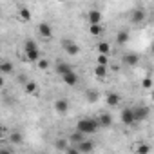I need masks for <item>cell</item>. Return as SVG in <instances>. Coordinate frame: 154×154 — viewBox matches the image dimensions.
I'll list each match as a JSON object with an SVG mask.
<instances>
[{
	"instance_id": "6da1fadb",
	"label": "cell",
	"mask_w": 154,
	"mask_h": 154,
	"mask_svg": "<svg viewBox=\"0 0 154 154\" xmlns=\"http://www.w3.org/2000/svg\"><path fill=\"white\" fill-rule=\"evenodd\" d=\"M98 129H100V125H98L96 118H82V120L76 122V129H74V131H78V132H82V134L85 136V134H94V132H98Z\"/></svg>"
},
{
	"instance_id": "7a4b0ae2",
	"label": "cell",
	"mask_w": 154,
	"mask_h": 154,
	"mask_svg": "<svg viewBox=\"0 0 154 154\" xmlns=\"http://www.w3.org/2000/svg\"><path fill=\"white\" fill-rule=\"evenodd\" d=\"M24 54L27 62H38L40 60V49L35 40H26L24 42Z\"/></svg>"
},
{
	"instance_id": "3957f363",
	"label": "cell",
	"mask_w": 154,
	"mask_h": 154,
	"mask_svg": "<svg viewBox=\"0 0 154 154\" xmlns=\"http://www.w3.org/2000/svg\"><path fill=\"white\" fill-rule=\"evenodd\" d=\"M150 114V109L147 105H138V107H132V116H134V123L136 122H143L147 120Z\"/></svg>"
},
{
	"instance_id": "277c9868",
	"label": "cell",
	"mask_w": 154,
	"mask_h": 154,
	"mask_svg": "<svg viewBox=\"0 0 154 154\" xmlns=\"http://www.w3.org/2000/svg\"><path fill=\"white\" fill-rule=\"evenodd\" d=\"M62 47H63V51L69 56H76V54L80 53V45L76 44V42H72V40H63L62 42Z\"/></svg>"
},
{
	"instance_id": "5b68a950",
	"label": "cell",
	"mask_w": 154,
	"mask_h": 154,
	"mask_svg": "<svg viewBox=\"0 0 154 154\" xmlns=\"http://www.w3.org/2000/svg\"><path fill=\"white\" fill-rule=\"evenodd\" d=\"M60 78L63 80V84H65L67 87H74L76 84H78V74H76L72 69H71L69 72H65L63 76H60Z\"/></svg>"
},
{
	"instance_id": "8992f818",
	"label": "cell",
	"mask_w": 154,
	"mask_h": 154,
	"mask_svg": "<svg viewBox=\"0 0 154 154\" xmlns=\"http://www.w3.org/2000/svg\"><path fill=\"white\" fill-rule=\"evenodd\" d=\"M94 141H91V140H84L82 143H78L76 145V150H78L80 154H89V152H93L94 150Z\"/></svg>"
},
{
	"instance_id": "52a82bcc",
	"label": "cell",
	"mask_w": 154,
	"mask_h": 154,
	"mask_svg": "<svg viewBox=\"0 0 154 154\" xmlns=\"http://www.w3.org/2000/svg\"><path fill=\"white\" fill-rule=\"evenodd\" d=\"M38 35L42 38H51L53 36V27L47 24V22H40L38 24Z\"/></svg>"
},
{
	"instance_id": "ba28073f",
	"label": "cell",
	"mask_w": 154,
	"mask_h": 154,
	"mask_svg": "<svg viewBox=\"0 0 154 154\" xmlns=\"http://www.w3.org/2000/svg\"><path fill=\"white\" fill-rule=\"evenodd\" d=\"M120 120H122V123H125V125H132V123H134L132 109H131V107H125V109L122 111V114H120Z\"/></svg>"
},
{
	"instance_id": "9c48e42d",
	"label": "cell",
	"mask_w": 154,
	"mask_h": 154,
	"mask_svg": "<svg viewBox=\"0 0 154 154\" xmlns=\"http://www.w3.org/2000/svg\"><path fill=\"white\" fill-rule=\"evenodd\" d=\"M54 109H56V112L65 114V112L69 111V100H67V98H58V100L54 102Z\"/></svg>"
},
{
	"instance_id": "30bf717a",
	"label": "cell",
	"mask_w": 154,
	"mask_h": 154,
	"mask_svg": "<svg viewBox=\"0 0 154 154\" xmlns=\"http://www.w3.org/2000/svg\"><path fill=\"white\" fill-rule=\"evenodd\" d=\"M123 63L129 65V67H134V65L140 63V56L136 53H127V54H123Z\"/></svg>"
},
{
	"instance_id": "8fae6325",
	"label": "cell",
	"mask_w": 154,
	"mask_h": 154,
	"mask_svg": "<svg viewBox=\"0 0 154 154\" xmlns=\"http://www.w3.org/2000/svg\"><path fill=\"white\" fill-rule=\"evenodd\" d=\"M96 122L100 127H111L112 125V116L109 112H102L100 116H96Z\"/></svg>"
},
{
	"instance_id": "7c38bea8",
	"label": "cell",
	"mask_w": 154,
	"mask_h": 154,
	"mask_svg": "<svg viewBox=\"0 0 154 154\" xmlns=\"http://www.w3.org/2000/svg\"><path fill=\"white\" fill-rule=\"evenodd\" d=\"M72 67L67 63V62H56V65H54V72L58 74V76H63L65 72H69Z\"/></svg>"
},
{
	"instance_id": "4fadbf2b",
	"label": "cell",
	"mask_w": 154,
	"mask_h": 154,
	"mask_svg": "<svg viewBox=\"0 0 154 154\" xmlns=\"http://www.w3.org/2000/svg\"><path fill=\"white\" fill-rule=\"evenodd\" d=\"M87 18H89V24H91V26H98V24L102 22V13L96 11V9H93V11L87 13Z\"/></svg>"
},
{
	"instance_id": "5bb4252c",
	"label": "cell",
	"mask_w": 154,
	"mask_h": 154,
	"mask_svg": "<svg viewBox=\"0 0 154 154\" xmlns=\"http://www.w3.org/2000/svg\"><path fill=\"white\" fill-rule=\"evenodd\" d=\"M129 38H131L129 31H127V29H120L118 35H116V44H118V45H125V44L129 42Z\"/></svg>"
},
{
	"instance_id": "9a60e30c",
	"label": "cell",
	"mask_w": 154,
	"mask_h": 154,
	"mask_svg": "<svg viewBox=\"0 0 154 154\" xmlns=\"http://www.w3.org/2000/svg\"><path fill=\"white\" fill-rule=\"evenodd\" d=\"M84 140H85V136H84L82 132H78V131H74V132H72V134L69 136V140H67V141H69V143H71L72 147H76V145H78V143H82Z\"/></svg>"
},
{
	"instance_id": "2e32d148",
	"label": "cell",
	"mask_w": 154,
	"mask_h": 154,
	"mask_svg": "<svg viewBox=\"0 0 154 154\" xmlns=\"http://www.w3.org/2000/svg\"><path fill=\"white\" fill-rule=\"evenodd\" d=\"M105 102H107V105L114 107V105H118V103L122 102V96H120L118 93H109V94L105 96Z\"/></svg>"
},
{
	"instance_id": "e0dca14e",
	"label": "cell",
	"mask_w": 154,
	"mask_h": 154,
	"mask_svg": "<svg viewBox=\"0 0 154 154\" xmlns=\"http://www.w3.org/2000/svg\"><path fill=\"white\" fill-rule=\"evenodd\" d=\"M15 71V65L11 62H0V74H11Z\"/></svg>"
},
{
	"instance_id": "ac0fdd59",
	"label": "cell",
	"mask_w": 154,
	"mask_h": 154,
	"mask_svg": "<svg viewBox=\"0 0 154 154\" xmlns=\"http://www.w3.org/2000/svg\"><path fill=\"white\" fill-rule=\"evenodd\" d=\"M22 140H24V136L18 131H11L9 132V143L11 145H18V143H22Z\"/></svg>"
},
{
	"instance_id": "d6986e66",
	"label": "cell",
	"mask_w": 154,
	"mask_h": 154,
	"mask_svg": "<svg viewBox=\"0 0 154 154\" xmlns=\"http://www.w3.org/2000/svg\"><path fill=\"white\" fill-rule=\"evenodd\" d=\"M24 91H26L27 94H38V85H36L35 82H26V84H24Z\"/></svg>"
},
{
	"instance_id": "ffe728a7",
	"label": "cell",
	"mask_w": 154,
	"mask_h": 154,
	"mask_svg": "<svg viewBox=\"0 0 154 154\" xmlns=\"http://www.w3.org/2000/svg\"><path fill=\"white\" fill-rule=\"evenodd\" d=\"M98 96H100V94H98V91H96V89H87V91H85V98H87V102H89V103L98 102Z\"/></svg>"
},
{
	"instance_id": "44dd1931",
	"label": "cell",
	"mask_w": 154,
	"mask_h": 154,
	"mask_svg": "<svg viewBox=\"0 0 154 154\" xmlns=\"http://www.w3.org/2000/svg\"><path fill=\"white\" fill-rule=\"evenodd\" d=\"M18 18H20L22 22H29V20H31V11H29L27 8H20V9H18Z\"/></svg>"
},
{
	"instance_id": "7402d4cb",
	"label": "cell",
	"mask_w": 154,
	"mask_h": 154,
	"mask_svg": "<svg viewBox=\"0 0 154 154\" xmlns=\"http://www.w3.org/2000/svg\"><path fill=\"white\" fill-rule=\"evenodd\" d=\"M111 53V44L109 42H100L98 44V54H107L109 56Z\"/></svg>"
},
{
	"instance_id": "603a6c76",
	"label": "cell",
	"mask_w": 154,
	"mask_h": 154,
	"mask_svg": "<svg viewBox=\"0 0 154 154\" xmlns=\"http://www.w3.org/2000/svg\"><path fill=\"white\" fill-rule=\"evenodd\" d=\"M143 20H145V11H143V9L134 11V15H132V22H134V24H140V22H143Z\"/></svg>"
},
{
	"instance_id": "cb8c5ba5",
	"label": "cell",
	"mask_w": 154,
	"mask_h": 154,
	"mask_svg": "<svg viewBox=\"0 0 154 154\" xmlns=\"http://www.w3.org/2000/svg\"><path fill=\"white\" fill-rule=\"evenodd\" d=\"M94 74L98 78H105L107 76V67L105 65H94Z\"/></svg>"
},
{
	"instance_id": "d4e9b609",
	"label": "cell",
	"mask_w": 154,
	"mask_h": 154,
	"mask_svg": "<svg viewBox=\"0 0 154 154\" xmlns=\"http://www.w3.org/2000/svg\"><path fill=\"white\" fill-rule=\"evenodd\" d=\"M136 152H138V154H149V152H150V145H149V143H140V145L136 147Z\"/></svg>"
},
{
	"instance_id": "484cf974",
	"label": "cell",
	"mask_w": 154,
	"mask_h": 154,
	"mask_svg": "<svg viewBox=\"0 0 154 154\" xmlns=\"http://www.w3.org/2000/svg\"><path fill=\"white\" fill-rule=\"evenodd\" d=\"M58 150H65L67 147H69V141L65 140V138H60V140H56V145H54Z\"/></svg>"
},
{
	"instance_id": "4316f807",
	"label": "cell",
	"mask_w": 154,
	"mask_h": 154,
	"mask_svg": "<svg viewBox=\"0 0 154 154\" xmlns=\"http://www.w3.org/2000/svg\"><path fill=\"white\" fill-rule=\"evenodd\" d=\"M107 63H109V56L107 54H98L96 56V65H105L107 67Z\"/></svg>"
},
{
	"instance_id": "83f0119b",
	"label": "cell",
	"mask_w": 154,
	"mask_h": 154,
	"mask_svg": "<svg viewBox=\"0 0 154 154\" xmlns=\"http://www.w3.org/2000/svg\"><path fill=\"white\" fill-rule=\"evenodd\" d=\"M102 31H103L102 24H98V26H91V27H89V33L94 35V36H96V35H102Z\"/></svg>"
},
{
	"instance_id": "f1b7e54d",
	"label": "cell",
	"mask_w": 154,
	"mask_h": 154,
	"mask_svg": "<svg viewBox=\"0 0 154 154\" xmlns=\"http://www.w3.org/2000/svg\"><path fill=\"white\" fill-rule=\"evenodd\" d=\"M141 87H143V89H150V87H152V80L149 78V76L141 80Z\"/></svg>"
},
{
	"instance_id": "f546056e",
	"label": "cell",
	"mask_w": 154,
	"mask_h": 154,
	"mask_svg": "<svg viewBox=\"0 0 154 154\" xmlns=\"http://www.w3.org/2000/svg\"><path fill=\"white\" fill-rule=\"evenodd\" d=\"M36 63H38V69H42V71H45V69L49 67V62H47V60H44V58H40Z\"/></svg>"
},
{
	"instance_id": "4dcf8cb0",
	"label": "cell",
	"mask_w": 154,
	"mask_h": 154,
	"mask_svg": "<svg viewBox=\"0 0 154 154\" xmlns=\"http://www.w3.org/2000/svg\"><path fill=\"white\" fill-rule=\"evenodd\" d=\"M63 152H65V154H80L78 150H76V147H72V145H69V147H67Z\"/></svg>"
},
{
	"instance_id": "1f68e13d",
	"label": "cell",
	"mask_w": 154,
	"mask_h": 154,
	"mask_svg": "<svg viewBox=\"0 0 154 154\" xmlns=\"http://www.w3.org/2000/svg\"><path fill=\"white\" fill-rule=\"evenodd\" d=\"M0 154H13V150L8 149V147H4V149H0Z\"/></svg>"
},
{
	"instance_id": "d6a6232c",
	"label": "cell",
	"mask_w": 154,
	"mask_h": 154,
	"mask_svg": "<svg viewBox=\"0 0 154 154\" xmlns=\"http://www.w3.org/2000/svg\"><path fill=\"white\" fill-rule=\"evenodd\" d=\"M6 134V127H2V125H0V138H2Z\"/></svg>"
},
{
	"instance_id": "836d02e7",
	"label": "cell",
	"mask_w": 154,
	"mask_h": 154,
	"mask_svg": "<svg viewBox=\"0 0 154 154\" xmlns=\"http://www.w3.org/2000/svg\"><path fill=\"white\" fill-rule=\"evenodd\" d=\"M2 87H4V76L0 74V89H2Z\"/></svg>"
}]
</instances>
